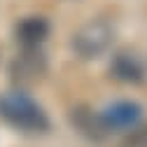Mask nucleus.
<instances>
[{
	"mask_svg": "<svg viewBox=\"0 0 147 147\" xmlns=\"http://www.w3.org/2000/svg\"><path fill=\"white\" fill-rule=\"evenodd\" d=\"M0 117L12 128L24 133H45L49 131V117L28 94L24 91H5L0 96Z\"/></svg>",
	"mask_w": 147,
	"mask_h": 147,
	"instance_id": "nucleus-1",
	"label": "nucleus"
},
{
	"mask_svg": "<svg viewBox=\"0 0 147 147\" xmlns=\"http://www.w3.org/2000/svg\"><path fill=\"white\" fill-rule=\"evenodd\" d=\"M112 42H115V26L105 19H91L72 33L70 49L75 56L91 61V59L103 56L112 47Z\"/></svg>",
	"mask_w": 147,
	"mask_h": 147,
	"instance_id": "nucleus-2",
	"label": "nucleus"
},
{
	"mask_svg": "<svg viewBox=\"0 0 147 147\" xmlns=\"http://www.w3.org/2000/svg\"><path fill=\"white\" fill-rule=\"evenodd\" d=\"M142 105H138L136 100H115L107 107H103L98 117L100 124L105 128V133H115V131H131L136 128L142 119Z\"/></svg>",
	"mask_w": 147,
	"mask_h": 147,
	"instance_id": "nucleus-3",
	"label": "nucleus"
},
{
	"mask_svg": "<svg viewBox=\"0 0 147 147\" xmlns=\"http://www.w3.org/2000/svg\"><path fill=\"white\" fill-rule=\"evenodd\" d=\"M47 72V59L38 47H24L9 63V75L16 84H33Z\"/></svg>",
	"mask_w": 147,
	"mask_h": 147,
	"instance_id": "nucleus-4",
	"label": "nucleus"
},
{
	"mask_svg": "<svg viewBox=\"0 0 147 147\" xmlns=\"http://www.w3.org/2000/svg\"><path fill=\"white\" fill-rule=\"evenodd\" d=\"M110 77L117 80V82H124V84H140L145 80V68H142V61L136 56L133 51L128 49H121L117 51L112 61H110Z\"/></svg>",
	"mask_w": 147,
	"mask_h": 147,
	"instance_id": "nucleus-5",
	"label": "nucleus"
},
{
	"mask_svg": "<svg viewBox=\"0 0 147 147\" xmlns=\"http://www.w3.org/2000/svg\"><path fill=\"white\" fill-rule=\"evenodd\" d=\"M49 35V21L45 16H24L14 26V40L21 47H40Z\"/></svg>",
	"mask_w": 147,
	"mask_h": 147,
	"instance_id": "nucleus-6",
	"label": "nucleus"
},
{
	"mask_svg": "<svg viewBox=\"0 0 147 147\" xmlns=\"http://www.w3.org/2000/svg\"><path fill=\"white\" fill-rule=\"evenodd\" d=\"M70 121H72V126H75L82 136H86L89 140H103V138L107 136L105 128H103V124H100L98 112H94V110H84V107L72 110Z\"/></svg>",
	"mask_w": 147,
	"mask_h": 147,
	"instance_id": "nucleus-7",
	"label": "nucleus"
},
{
	"mask_svg": "<svg viewBox=\"0 0 147 147\" xmlns=\"http://www.w3.org/2000/svg\"><path fill=\"white\" fill-rule=\"evenodd\" d=\"M121 147H147V126L145 128H131V136H128Z\"/></svg>",
	"mask_w": 147,
	"mask_h": 147,
	"instance_id": "nucleus-8",
	"label": "nucleus"
}]
</instances>
